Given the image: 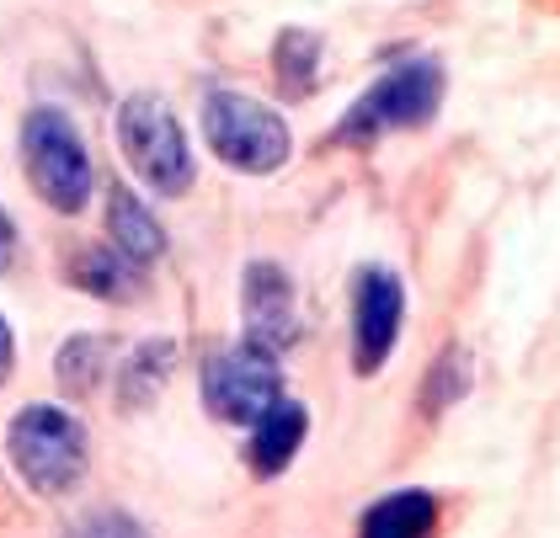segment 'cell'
<instances>
[{
    "mask_svg": "<svg viewBox=\"0 0 560 538\" xmlns=\"http://www.w3.org/2000/svg\"><path fill=\"white\" fill-rule=\"evenodd\" d=\"M75 538H144V528L124 517V512H91L86 523L75 528Z\"/></svg>",
    "mask_w": 560,
    "mask_h": 538,
    "instance_id": "cell-17",
    "label": "cell"
},
{
    "mask_svg": "<svg viewBox=\"0 0 560 538\" xmlns=\"http://www.w3.org/2000/svg\"><path fill=\"white\" fill-rule=\"evenodd\" d=\"M278 70H283V85L289 91H304V75H315V38L310 33H283L278 43Z\"/></svg>",
    "mask_w": 560,
    "mask_h": 538,
    "instance_id": "cell-16",
    "label": "cell"
},
{
    "mask_svg": "<svg viewBox=\"0 0 560 538\" xmlns=\"http://www.w3.org/2000/svg\"><path fill=\"white\" fill-rule=\"evenodd\" d=\"M272 400H283V373H278V358H272V352H261L252 341L209 352V363H203V406H209L219 421L252 426Z\"/></svg>",
    "mask_w": 560,
    "mask_h": 538,
    "instance_id": "cell-6",
    "label": "cell"
},
{
    "mask_svg": "<svg viewBox=\"0 0 560 538\" xmlns=\"http://www.w3.org/2000/svg\"><path fill=\"white\" fill-rule=\"evenodd\" d=\"M203 133H209V150L230 171H246V176H267L289 161V124L257 102L246 91H209L203 96Z\"/></svg>",
    "mask_w": 560,
    "mask_h": 538,
    "instance_id": "cell-3",
    "label": "cell"
},
{
    "mask_svg": "<svg viewBox=\"0 0 560 538\" xmlns=\"http://www.w3.org/2000/svg\"><path fill=\"white\" fill-rule=\"evenodd\" d=\"M118 150L133 166V176L161 192V198H182L192 187V150L187 133L176 124V113L155 96V91H133L118 107Z\"/></svg>",
    "mask_w": 560,
    "mask_h": 538,
    "instance_id": "cell-2",
    "label": "cell"
},
{
    "mask_svg": "<svg viewBox=\"0 0 560 538\" xmlns=\"http://www.w3.org/2000/svg\"><path fill=\"white\" fill-rule=\"evenodd\" d=\"M241 315H246V341L261 352H289L300 341V293L294 278L278 261H252L241 278Z\"/></svg>",
    "mask_w": 560,
    "mask_h": 538,
    "instance_id": "cell-7",
    "label": "cell"
},
{
    "mask_svg": "<svg viewBox=\"0 0 560 538\" xmlns=\"http://www.w3.org/2000/svg\"><path fill=\"white\" fill-rule=\"evenodd\" d=\"M22 166L33 192L59 213H81L91 203V155L75 124L59 107H33L22 124Z\"/></svg>",
    "mask_w": 560,
    "mask_h": 538,
    "instance_id": "cell-4",
    "label": "cell"
},
{
    "mask_svg": "<svg viewBox=\"0 0 560 538\" xmlns=\"http://www.w3.org/2000/svg\"><path fill=\"white\" fill-rule=\"evenodd\" d=\"M176 363V341H139L129 352V363L118 373V406L124 411H150L172 378Z\"/></svg>",
    "mask_w": 560,
    "mask_h": 538,
    "instance_id": "cell-12",
    "label": "cell"
},
{
    "mask_svg": "<svg viewBox=\"0 0 560 538\" xmlns=\"http://www.w3.org/2000/svg\"><path fill=\"white\" fill-rule=\"evenodd\" d=\"M438 107H443V70L432 59H406L347 107L337 139H374L389 128H422Z\"/></svg>",
    "mask_w": 560,
    "mask_h": 538,
    "instance_id": "cell-5",
    "label": "cell"
},
{
    "mask_svg": "<svg viewBox=\"0 0 560 538\" xmlns=\"http://www.w3.org/2000/svg\"><path fill=\"white\" fill-rule=\"evenodd\" d=\"M11 363H16V341H11V326H5V315H0V384H5Z\"/></svg>",
    "mask_w": 560,
    "mask_h": 538,
    "instance_id": "cell-19",
    "label": "cell"
},
{
    "mask_svg": "<svg viewBox=\"0 0 560 538\" xmlns=\"http://www.w3.org/2000/svg\"><path fill=\"white\" fill-rule=\"evenodd\" d=\"M5 454L38 496H65L86 475V426L65 406H27L5 432Z\"/></svg>",
    "mask_w": 560,
    "mask_h": 538,
    "instance_id": "cell-1",
    "label": "cell"
},
{
    "mask_svg": "<svg viewBox=\"0 0 560 538\" xmlns=\"http://www.w3.org/2000/svg\"><path fill=\"white\" fill-rule=\"evenodd\" d=\"M102 369H107V341L102 336H75V341L59 347V384H65V395H91Z\"/></svg>",
    "mask_w": 560,
    "mask_h": 538,
    "instance_id": "cell-15",
    "label": "cell"
},
{
    "mask_svg": "<svg viewBox=\"0 0 560 538\" xmlns=\"http://www.w3.org/2000/svg\"><path fill=\"white\" fill-rule=\"evenodd\" d=\"M107 230H113V250H124L133 267H144V261H155L166 250V230L155 224V213L139 203L129 187L107 192Z\"/></svg>",
    "mask_w": 560,
    "mask_h": 538,
    "instance_id": "cell-11",
    "label": "cell"
},
{
    "mask_svg": "<svg viewBox=\"0 0 560 538\" xmlns=\"http://www.w3.org/2000/svg\"><path fill=\"white\" fill-rule=\"evenodd\" d=\"M400 320H406L400 278L385 267H369L358 278V293H352V363H358V373L385 369V358L395 352V336H400Z\"/></svg>",
    "mask_w": 560,
    "mask_h": 538,
    "instance_id": "cell-8",
    "label": "cell"
},
{
    "mask_svg": "<svg viewBox=\"0 0 560 538\" xmlns=\"http://www.w3.org/2000/svg\"><path fill=\"white\" fill-rule=\"evenodd\" d=\"M11 256H16V224H11V213L0 208V272L11 267Z\"/></svg>",
    "mask_w": 560,
    "mask_h": 538,
    "instance_id": "cell-18",
    "label": "cell"
},
{
    "mask_svg": "<svg viewBox=\"0 0 560 538\" xmlns=\"http://www.w3.org/2000/svg\"><path fill=\"white\" fill-rule=\"evenodd\" d=\"M304 432H310V411H304L300 400H272L252 421V448H246L252 469L257 475H283L294 464V454H300Z\"/></svg>",
    "mask_w": 560,
    "mask_h": 538,
    "instance_id": "cell-9",
    "label": "cell"
},
{
    "mask_svg": "<svg viewBox=\"0 0 560 538\" xmlns=\"http://www.w3.org/2000/svg\"><path fill=\"white\" fill-rule=\"evenodd\" d=\"M70 278L86 293H96V299H113V304H129L139 293V267L113 246H86L70 261Z\"/></svg>",
    "mask_w": 560,
    "mask_h": 538,
    "instance_id": "cell-13",
    "label": "cell"
},
{
    "mask_svg": "<svg viewBox=\"0 0 560 538\" xmlns=\"http://www.w3.org/2000/svg\"><path fill=\"white\" fill-rule=\"evenodd\" d=\"M432 534H438V496L432 491H389L358 523V538H432Z\"/></svg>",
    "mask_w": 560,
    "mask_h": 538,
    "instance_id": "cell-10",
    "label": "cell"
},
{
    "mask_svg": "<svg viewBox=\"0 0 560 538\" xmlns=\"http://www.w3.org/2000/svg\"><path fill=\"white\" fill-rule=\"evenodd\" d=\"M470 384H475V363H470V352H465V347L443 352V358H438V363L428 369V389H422V411H428V416L448 411L454 400H465V395H470Z\"/></svg>",
    "mask_w": 560,
    "mask_h": 538,
    "instance_id": "cell-14",
    "label": "cell"
}]
</instances>
